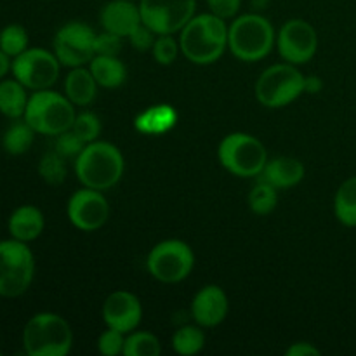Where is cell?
Masks as SVG:
<instances>
[{"instance_id":"cell-25","label":"cell","mask_w":356,"mask_h":356,"mask_svg":"<svg viewBox=\"0 0 356 356\" xmlns=\"http://www.w3.org/2000/svg\"><path fill=\"white\" fill-rule=\"evenodd\" d=\"M334 214L348 228H356V176L348 177L336 191Z\"/></svg>"},{"instance_id":"cell-16","label":"cell","mask_w":356,"mask_h":356,"mask_svg":"<svg viewBox=\"0 0 356 356\" xmlns=\"http://www.w3.org/2000/svg\"><path fill=\"white\" fill-rule=\"evenodd\" d=\"M228 296L218 285H205L191 301V318L204 329H212L225 322L228 315Z\"/></svg>"},{"instance_id":"cell-27","label":"cell","mask_w":356,"mask_h":356,"mask_svg":"<svg viewBox=\"0 0 356 356\" xmlns=\"http://www.w3.org/2000/svg\"><path fill=\"white\" fill-rule=\"evenodd\" d=\"M160 353H162V344L155 334L132 330L125 337L124 353H122L124 356H159Z\"/></svg>"},{"instance_id":"cell-21","label":"cell","mask_w":356,"mask_h":356,"mask_svg":"<svg viewBox=\"0 0 356 356\" xmlns=\"http://www.w3.org/2000/svg\"><path fill=\"white\" fill-rule=\"evenodd\" d=\"M65 94L75 106H89L97 96V82L89 68H70L65 79Z\"/></svg>"},{"instance_id":"cell-23","label":"cell","mask_w":356,"mask_h":356,"mask_svg":"<svg viewBox=\"0 0 356 356\" xmlns=\"http://www.w3.org/2000/svg\"><path fill=\"white\" fill-rule=\"evenodd\" d=\"M26 87L16 79L0 80V113L10 120L24 117L28 104Z\"/></svg>"},{"instance_id":"cell-6","label":"cell","mask_w":356,"mask_h":356,"mask_svg":"<svg viewBox=\"0 0 356 356\" xmlns=\"http://www.w3.org/2000/svg\"><path fill=\"white\" fill-rule=\"evenodd\" d=\"M218 159L229 174L247 179L261 176L268 163V152L256 136L232 132L219 143Z\"/></svg>"},{"instance_id":"cell-12","label":"cell","mask_w":356,"mask_h":356,"mask_svg":"<svg viewBox=\"0 0 356 356\" xmlns=\"http://www.w3.org/2000/svg\"><path fill=\"white\" fill-rule=\"evenodd\" d=\"M197 0H139L141 19L153 33L174 35L195 16Z\"/></svg>"},{"instance_id":"cell-38","label":"cell","mask_w":356,"mask_h":356,"mask_svg":"<svg viewBox=\"0 0 356 356\" xmlns=\"http://www.w3.org/2000/svg\"><path fill=\"white\" fill-rule=\"evenodd\" d=\"M320 353H322V351H320L318 348L313 346L312 343H302V341L294 343L292 346L287 348V351H285L287 356H320Z\"/></svg>"},{"instance_id":"cell-39","label":"cell","mask_w":356,"mask_h":356,"mask_svg":"<svg viewBox=\"0 0 356 356\" xmlns=\"http://www.w3.org/2000/svg\"><path fill=\"white\" fill-rule=\"evenodd\" d=\"M322 89H323V82L320 76H316V75L305 76V92L306 94H318V92H322Z\"/></svg>"},{"instance_id":"cell-26","label":"cell","mask_w":356,"mask_h":356,"mask_svg":"<svg viewBox=\"0 0 356 356\" xmlns=\"http://www.w3.org/2000/svg\"><path fill=\"white\" fill-rule=\"evenodd\" d=\"M205 346V332L200 325H184L174 332L172 350L181 356L198 355Z\"/></svg>"},{"instance_id":"cell-8","label":"cell","mask_w":356,"mask_h":356,"mask_svg":"<svg viewBox=\"0 0 356 356\" xmlns=\"http://www.w3.org/2000/svg\"><path fill=\"white\" fill-rule=\"evenodd\" d=\"M256 99L270 110L284 108L305 94V75L291 63L268 66L256 82Z\"/></svg>"},{"instance_id":"cell-11","label":"cell","mask_w":356,"mask_h":356,"mask_svg":"<svg viewBox=\"0 0 356 356\" xmlns=\"http://www.w3.org/2000/svg\"><path fill=\"white\" fill-rule=\"evenodd\" d=\"M96 37L92 28L82 21L65 23L56 31L52 40L56 58L66 68L89 65L90 59L96 56Z\"/></svg>"},{"instance_id":"cell-20","label":"cell","mask_w":356,"mask_h":356,"mask_svg":"<svg viewBox=\"0 0 356 356\" xmlns=\"http://www.w3.org/2000/svg\"><path fill=\"white\" fill-rule=\"evenodd\" d=\"M177 118L179 115L172 104H153L136 115L134 127L136 131L145 136H162L172 131L174 125L177 124Z\"/></svg>"},{"instance_id":"cell-7","label":"cell","mask_w":356,"mask_h":356,"mask_svg":"<svg viewBox=\"0 0 356 356\" xmlns=\"http://www.w3.org/2000/svg\"><path fill=\"white\" fill-rule=\"evenodd\" d=\"M35 277V257L28 243L0 240V298L14 299L30 289Z\"/></svg>"},{"instance_id":"cell-19","label":"cell","mask_w":356,"mask_h":356,"mask_svg":"<svg viewBox=\"0 0 356 356\" xmlns=\"http://www.w3.org/2000/svg\"><path fill=\"white\" fill-rule=\"evenodd\" d=\"M306 169L301 160L292 159V156H277L273 160H268L261 172V179L270 183L277 190H287L296 186L305 179Z\"/></svg>"},{"instance_id":"cell-2","label":"cell","mask_w":356,"mask_h":356,"mask_svg":"<svg viewBox=\"0 0 356 356\" xmlns=\"http://www.w3.org/2000/svg\"><path fill=\"white\" fill-rule=\"evenodd\" d=\"M124 155L108 141L87 143L75 159V176L79 183L92 190L106 191L117 186L124 176Z\"/></svg>"},{"instance_id":"cell-5","label":"cell","mask_w":356,"mask_h":356,"mask_svg":"<svg viewBox=\"0 0 356 356\" xmlns=\"http://www.w3.org/2000/svg\"><path fill=\"white\" fill-rule=\"evenodd\" d=\"M75 117V104L66 97V94L42 89L33 90V94L28 97L23 118L37 134L56 138L61 132L72 129Z\"/></svg>"},{"instance_id":"cell-18","label":"cell","mask_w":356,"mask_h":356,"mask_svg":"<svg viewBox=\"0 0 356 356\" xmlns=\"http://www.w3.org/2000/svg\"><path fill=\"white\" fill-rule=\"evenodd\" d=\"M45 228L44 214L35 205H21L14 209L7 219V232L10 238L30 243L42 235Z\"/></svg>"},{"instance_id":"cell-37","label":"cell","mask_w":356,"mask_h":356,"mask_svg":"<svg viewBox=\"0 0 356 356\" xmlns=\"http://www.w3.org/2000/svg\"><path fill=\"white\" fill-rule=\"evenodd\" d=\"M209 10L222 19H233L242 7V0H205Z\"/></svg>"},{"instance_id":"cell-36","label":"cell","mask_w":356,"mask_h":356,"mask_svg":"<svg viewBox=\"0 0 356 356\" xmlns=\"http://www.w3.org/2000/svg\"><path fill=\"white\" fill-rule=\"evenodd\" d=\"M155 38H156V33H153L145 23L139 24V26L129 35V42H131L132 47L139 52L152 51L153 44H155Z\"/></svg>"},{"instance_id":"cell-10","label":"cell","mask_w":356,"mask_h":356,"mask_svg":"<svg viewBox=\"0 0 356 356\" xmlns=\"http://www.w3.org/2000/svg\"><path fill=\"white\" fill-rule=\"evenodd\" d=\"M61 63L56 58L54 51L42 47H28L13 59L10 72L26 89L42 90L51 89L59 76Z\"/></svg>"},{"instance_id":"cell-35","label":"cell","mask_w":356,"mask_h":356,"mask_svg":"<svg viewBox=\"0 0 356 356\" xmlns=\"http://www.w3.org/2000/svg\"><path fill=\"white\" fill-rule=\"evenodd\" d=\"M124 45V37L110 33L104 30L96 37V54L101 56H118Z\"/></svg>"},{"instance_id":"cell-40","label":"cell","mask_w":356,"mask_h":356,"mask_svg":"<svg viewBox=\"0 0 356 356\" xmlns=\"http://www.w3.org/2000/svg\"><path fill=\"white\" fill-rule=\"evenodd\" d=\"M10 59L13 58H9V56L0 49V80L6 79L7 73L10 72V66H13V61H10Z\"/></svg>"},{"instance_id":"cell-28","label":"cell","mask_w":356,"mask_h":356,"mask_svg":"<svg viewBox=\"0 0 356 356\" xmlns=\"http://www.w3.org/2000/svg\"><path fill=\"white\" fill-rule=\"evenodd\" d=\"M247 202H249V207L254 214L257 216L271 214L278 204L277 188L271 186L270 183L261 179L259 183L250 190Z\"/></svg>"},{"instance_id":"cell-24","label":"cell","mask_w":356,"mask_h":356,"mask_svg":"<svg viewBox=\"0 0 356 356\" xmlns=\"http://www.w3.org/2000/svg\"><path fill=\"white\" fill-rule=\"evenodd\" d=\"M35 134H37V132L30 127V124H28L24 118H17V120H14L13 124L6 129V132H3V152L9 153V155L13 156L24 155V153L31 148V145H33Z\"/></svg>"},{"instance_id":"cell-33","label":"cell","mask_w":356,"mask_h":356,"mask_svg":"<svg viewBox=\"0 0 356 356\" xmlns=\"http://www.w3.org/2000/svg\"><path fill=\"white\" fill-rule=\"evenodd\" d=\"M86 148V143L76 136V132L73 129L61 132L59 136H56V145L54 152H58L59 155L68 159H76L80 155V152Z\"/></svg>"},{"instance_id":"cell-17","label":"cell","mask_w":356,"mask_h":356,"mask_svg":"<svg viewBox=\"0 0 356 356\" xmlns=\"http://www.w3.org/2000/svg\"><path fill=\"white\" fill-rule=\"evenodd\" d=\"M99 19L103 30L124 38H129V35L143 23L139 3L131 2V0H110L101 9Z\"/></svg>"},{"instance_id":"cell-29","label":"cell","mask_w":356,"mask_h":356,"mask_svg":"<svg viewBox=\"0 0 356 356\" xmlns=\"http://www.w3.org/2000/svg\"><path fill=\"white\" fill-rule=\"evenodd\" d=\"M38 174L51 186H59V184L65 183L66 176H68L66 159L59 155L58 152L45 153L38 163Z\"/></svg>"},{"instance_id":"cell-9","label":"cell","mask_w":356,"mask_h":356,"mask_svg":"<svg viewBox=\"0 0 356 356\" xmlns=\"http://www.w3.org/2000/svg\"><path fill=\"white\" fill-rule=\"evenodd\" d=\"M146 266L155 280L167 285L179 284L193 271L195 254L183 240H163L149 250Z\"/></svg>"},{"instance_id":"cell-13","label":"cell","mask_w":356,"mask_h":356,"mask_svg":"<svg viewBox=\"0 0 356 356\" xmlns=\"http://www.w3.org/2000/svg\"><path fill=\"white\" fill-rule=\"evenodd\" d=\"M277 49L285 63L305 65L315 58L318 51V33L315 26L301 17H294L282 24L277 35Z\"/></svg>"},{"instance_id":"cell-14","label":"cell","mask_w":356,"mask_h":356,"mask_svg":"<svg viewBox=\"0 0 356 356\" xmlns=\"http://www.w3.org/2000/svg\"><path fill=\"white\" fill-rule=\"evenodd\" d=\"M66 214L76 229L90 233L106 225L110 219V204L103 191L83 186L70 197Z\"/></svg>"},{"instance_id":"cell-34","label":"cell","mask_w":356,"mask_h":356,"mask_svg":"<svg viewBox=\"0 0 356 356\" xmlns=\"http://www.w3.org/2000/svg\"><path fill=\"white\" fill-rule=\"evenodd\" d=\"M125 346V334L117 329L108 327L97 339V350L104 356H118L124 353Z\"/></svg>"},{"instance_id":"cell-31","label":"cell","mask_w":356,"mask_h":356,"mask_svg":"<svg viewBox=\"0 0 356 356\" xmlns=\"http://www.w3.org/2000/svg\"><path fill=\"white\" fill-rule=\"evenodd\" d=\"M179 42L172 37V35H156L155 44H153L152 52L153 58L159 65L170 66L179 56Z\"/></svg>"},{"instance_id":"cell-1","label":"cell","mask_w":356,"mask_h":356,"mask_svg":"<svg viewBox=\"0 0 356 356\" xmlns=\"http://www.w3.org/2000/svg\"><path fill=\"white\" fill-rule=\"evenodd\" d=\"M179 47L193 65H212L228 49L226 19L212 13L193 16L181 30Z\"/></svg>"},{"instance_id":"cell-4","label":"cell","mask_w":356,"mask_h":356,"mask_svg":"<svg viewBox=\"0 0 356 356\" xmlns=\"http://www.w3.org/2000/svg\"><path fill=\"white\" fill-rule=\"evenodd\" d=\"M72 346V327L58 313H37L23 329V348L28 356H66Z\"/></svg>"},{"instance_id":"cell-30","label":"cell","mask_w":356,"mask_h":356,"mask_svg":"<svg viewBox=\"0 0 356 356\" xmlns=\"http://www.w3.org/2000/svg\"><path fill=\"white\" fill-rule=\"evenodd\" d=\"M28 42L30 40H28L26 28L17 23L7 24L0 31V49L13 59L26 51Z\"/></svg>"},{"instance_id":"cell-22","label":"cell","mask_w":356,"mask_h":356,"mask_svg":"<svg viewBox=\"0 0 356 356\" xmlns=\"http://www.w3.org/2000/svg\"><path fill=\"white\" fill-rule=\"evenodd\" d=\"M89 70L96 79L97 86L104 89H117L127 79V68L118 56L96 54L89 63Z\"/></svg>"},{"instance_id":"cell-32","label":"cell","mask_w":356,"mask_h":356,"mask_svg":"<svg viewBox=\"0 0 356 356\" xmlns=\"http://www.w3.org/2000/svg\"><path fill=\"white\" fill-rule=\"evenodd\" d=\"M72 129L87 145V143H92L99 138L101 120L96 113H92V111H82V113H79L75 117Z\"/></svg>"},{"instance_id":"cell-3","label":"cell","mask_w":356,"mask_h":356,"mask_svg":"<svg viewBox=\"0 0 356 356\" xmlns=\"http://www.w3.org/2000/svg\"><path fill=\"white\" fill-rule=\"evenodd\" d=\"M275 44V28L263 14H242L228 26V49L240 61H261L273 51Z\"/></svg>"},{"instance_id":"cell-15","label":"cell","mask_w":356,"mask_h":356,"mask_svg":"<svg viewBox=\"0 0 356 356\" xmlns=\"http://www.w3.org/2000/svg\"><path fill=\"white\" fill-rule=\"evenodd\" d=\"M103 320L106 327L131 334L143 320V306L138 296L127 291H115L103 305Z\"/></svg>"}]
</instances>
